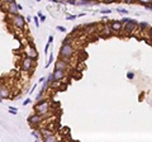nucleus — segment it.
<instances>
[{"mask_svg": "<svg viewBox=\"0 0 152 142\" xmlns=\"http://www.w3.org/2000/svg\"><path fill=\"white\" fill-rule=\"evenodd\" d=\"M76 18H77V15H68V14H66V19H68V20H74Z\"/></svg>", "mask_w": 152, "mask_h": 142, "instance_id": "a878e982", "label": "nucleus"}, {"mask_svg": "<svg viewBox=\"0 0 152 142\" xmlns=\"http://www.w3.org/2000/svg\"><path fill=\"white\" fill-rule=\"evenodd\" d=\"M109 27H110V29H112L113 33H119L123 30V23L120 22V20H113Z\"/></svg>", "mask_w": 152, "mask_h": 142, "instance_id": "6e6552de", "label": "nucleus"}, {"mask_svg": "<svg viewBox=\"0 0 152 142\" xmlns=\"http://www.w3.org/2000/svg\"><path fill=\"white\" fill-rule=\"evenodd\" d=\"M10 96V89L6 85H0V98L8 99Z\"/></svg>", "mask_w": 152, "mask_h": 142, "instance_id": "9b49d317", "label": "nucleus"}, {"mask_svg": "<svg viewBox=\"0 0 152 142\" xmlns=\"http://www.w3.org/2000/svg\"><path fill=\"white\" fill-rule=\"evenodd\" d=\"M48 42H50V43L53 42V36H50V37H48Z\"/></svg>", "mask_w": 152, "mask_h": 142, "instance_id": "e433bc0d", "label": "nucleus"}, {"mask_svg": "<svg viewBox=\"0 0 152 142\" xmlns=\"http://www.w3.org/2000/svg\"><path fill=\"white\" fill-rule=\"evenodd\" d=\"M138 26H140V28L141 29H146V28H148V27H150V26H148V23L147 22H142V23H138Z\"/></svg>", "mask_w": 152, "mask_h": 142, "instance_id": "f3484780", "label": "nucleus"}, {"mask_svg": "<svg viewBox=\"0 0 152 142\" xmlns=\"http://www.w3.org/2000/svg\"><path fill=\"white\" fill-rule=\"evenodd\" d=\"M55 69H61V70H64V71L68 70V69H70L68 61L67 60H64V58H60V60L56 62V65H55Z\"/></svg>", "mask_w": 152, "mask_h": 142, "instance_id": "1a4fd4ad", "label": "nucleus"}, {"mask_svg": "<svg viewBox=\"0 0 152 142\" xmlns=\"http://www.w3.org/2000/svg\"><path fill=\"white\" fill-rule=\"evenodd\" d=\"M30 102H32V100H30V98H27L26 100H23V105H24V107H26V105H28Z\"/></svg>", "mask_w": 152, "mask_h": 142, "instance_id": "cd10ccee", "label": "nucleus"}, {"mask_svg": "<svg viewBox=\"0 0 152 142\" xmlns=\"http://www.w3.org/2000/svg\"><path fill=\"white\" fill-rule=\"evenodd\" d=\"M33 22H34V24H36L37 28H39V17H38V15L34 17V18H33Z\"/></svg>", "mask_w": 152, "mask_h": 142, "instance_id": "412c9836", "label": "nucleus"}, {"mask_svg": "<svg viewBox=\"0 0 152 142\" xmlns=\"http://www.w3.org/2000/svg\"><path fill=\"white\" fill-rule=\"evenodd\" d=\"M74 53H75V50L71 43H62V47L60 50V58H64V60L68 61L74 56Z\"/></svg>", "mask_w": 152, "mask_h": 142, "instance_id": "f03ea898", "label": "nucleus"}, {"mask_svg": "<svg viewBox=\"0 0 152 142\" xmlns=\"http://www.w3.org/2000/svg\"><path fill=\"white\" fill-rule=\"evenodd\" d=\"M50 1L51 3H55V4H60V3H61L60 0H50ZM61 4H62V3H61Z\"/></svg>", "mask_w": 152, "mask_h": 142, "instance_id": "c9c22d12", "label": "nucleus"}, {"mask_svg": "<svg viewBox=\"0 0 152 142\" xmlns=\"http://www.w3.org/2000/svg\"><path fill=\"white\" fill-rule=\"evenodd\" d=\"M30 134H32V137L37 138V140H39V141H42V134H41V131H32Z\"/></svg>", "mask_w": 152, "mask_h": 142, "instance_id": "4468645a", "label": "nucleus"}, {"mask_svg": "<svg viewBox=\"0 0 152 142\" xmlns=\"http://www.w3.org/2000/svg\"><path fill=\"white\" fill-rule=\"evenodd\" d=\"M134 72L133 71H129V72H127V79H128V80H133L134 79Z\"/></svg>", "mask_w": 152, "mask_h": 142, "instance_id": "6ab92c4d", "label": "nucleus"}, {"mask_svg": "<svg viewBox=\"0 0 152 142\" xmlns=\"http://www.w3.org/2000/svg\"><path fill=\"white\" fill-rule=\"evenodd\" d=\"M13 24H14L17 28L23 30L24 28H26V18H24L23 15H20L19 13L18 14H14L13 15Z\"/></svg>", "mask_w": 152, "mask_h": 142, "instance_id": "7ed1b4c3", "label": "nucleus"}, {"mask_svg": "<svg viewBox=\"0 0 152 142\" xmlns=\"http://www.w3.org/2000/svg\"><path fill=\"white\" fill-rule=\"evenodd\" d=\"M50 109H51L50 103H48L47 99H44V98H41L39 100H37L36 105H34L36 113H39V114H42V116H46V114L50 112Z\"/></svg>", "mask_w": 152, "mask_h": 142, "instance_id": "f257e3e1", "label": "nucleus"}, {"mask_svg": "<svg viewBox=\"0 0 152 142\" xmlns=\"http://www.w3.org/2000/svg\"><path fill=\"white\" fill-rule=\"evenodd\" d=\"M9 113H10V114H14V116H17V113H18V109L14 108V107H9Z\"/></svg>", "mask_w": 152, "mask_h": 142, "instance_id": "aec40b11", "label": "nucleus"}, {"mask_svg": "<svg viewBox=\"0 0 152 142\" xmlns=\"http://www.w3.org/2000/svg\"><path fill=\"white\" fill-rule=\"evenodd\" d=\"M117 12L120 13V14H123V15H128V10L127 9H117Z\"/></svg>", "mask_w": 152, "mask_h": 142, "instance_id": "4be33fe9", "label": "nucleus"}, {"mask_svg": "<svg viewBox=\"0 0 152 142\" xmlns=\"http://www.w3.org/2000/svg\"><path fill=\"white\" fill-rule=\"evenodd\" d=\"M124 3H127V4H132V3H134V1H137V0H123Z\"/></svg>", "mask_w": 152, "mask_h": 142, "instance_id": "7c9ffc66", "label": "nucleus"}, {"mask_svg": "<svg viewBox=\"0 0 152 142\" xmlns=\"http://www.w3.org/2000/svg\"><path fill=\"white\" fill-rule=\"evenodd\" d=\"M32 19H33V18H32V17H29V15L26 18V20H27V22H32Z\"/></svg>", "mask_w": 152, "mask_h": 142, "instance_id": "4c0bfd02", "label": "nucleus"}, {"mask_svg": "<svg viewBox=\"0 0 152 142\" xmlns=\"http://www.w3.org/2000/svg\"><path fill=\"white\" fill-rule=\"evenodd\" d=\"M42 141H47V142H53V141H57V137L53 134H50V136H46L42 138Z\"/></svg>", "mask_w": 152, "mask_h": 142, "instance_id": "ddd939ff", "label": "nucleus"}, {"mask_svg": "<svg viewBox=\"0 0 152 142\" xmlns=\"http://www.w3.org/2000/svg\"><path fill=\"white\" fill-rule=\"evenodd\" d=\"M1 102H3V99H1V98H0V103H1Z\"/></svg>", "mask_w": 152, "mask_h": 142, "instance_id": "a18cd8bd", "label": "nucleus"}, {"mask_svg": "<svg viewBox=\"0 0 152 142\" xmlns=\"http://www.w3.org/2000/svg\"><path fill=\"white\" fill-rule=\"evenodd\" d=\"M39 20H41V22H46V17H44L43 14L39 15Z\"/></svg>", "mask_w": 152, "mask_h": 142, "instance_id": "2f4dec72", "label": "nucleus"}, {"mask_svg": "<svg viewBox=\"0 0 152 142\" xmlns=\"http://www.w3.org/2000/svg\"><path fill=\"white\" fill-rule=\"evenodd\" d=\"M33 58L32 57H29V56H26V57H23V60H22V70L23 71H30V69H32L33 66Z\"/></svg>", "mask_w": 152, "mask_h": 142, "instance_id": "423d86ee", "label": "nucleus"}, {"mask_svg": "<svg viewBox=\"0 0 152 142\" xmlns=\"http://www.w3.org/2000/svg\"><path fill=\"white\" fill-rule=\"evenodd\" d=\"M43 117L44 116H42V114H39V113H34L30 117H28V123L34 128L43 121Z\"/></svg>", "mask_w": 152, "mask_h": 142, "instance_id": "39448f33", "label": "nucleus"}, {"mask_svg": "<svg viewBox=\"0 0 152 142\" xmlns=\"http://www.w3.org/2000/svg\"><path fill=\"white\" fill-rule=\"evenodd\" d=\"M62 43H71V38H65V41Z\"/></svg>", "mask_w": 152, "mask_h": 142, "instance_id": "473e14b6", "label": "nucleus"}, {"mask_svg": "<svg viewBox=\"0 0 152 142\" xmlns=\"http://www.w3.org/2000/svg\"><path fill=\"white\" fill-rule=\"evenodd\" d=\"M102 14H110L112 13V9H104V10H100Z\"/></svg>", "mask_w": 152, "mask_h": 142, "instance_id": "5701e85b", "label": "nucleus"}, {"mask_svg": "<svg viewBox=\"0 0 152 142\" xmlns=\"http://www.w3.org/2000/svg\"><path fill=\"white\" fill-rule=\"evenodd\" d=\"M137 27H138V22H137V20H136V19H131L129 22L124 23V26H123V32L126 33V34H131L134 29H137Z\"/></svg>", "mask_w": 152, "mask_h": 142, "instance_id": "20e7f679", "label": "nucleus"}, {"mask_svg": "<svg viewBox=\"0 0 152 142\" xmlns=\"http://www.w3.org/2000/svg\"><path fill=\"white\" fill-rule=\"evenodd\" d=\"M36 88H37V84H34V85H33V88H32V90H29V94H32L34 90H36Z\"/></svg>", "mask_w": 152, "mask_h": 142, "instance_id": "f704fd0d", "label": "nucleus"}, {"mask_svg": "<svg viewBox=\"0 0 152 142\" xmlns=\"http://www.w3.org/2000/svg\"><path fill=\"white\" fill-rule=\"evenodd\" d=\"M85 15V13H80V14H77V18H79V17H84Z\"/></svg>", "mask_w": 152, "mask_h": 142, "instance_id": "79ce46f5", "label": "nucleus"}, {"mask_svg": "<svg viewBox=\"0 0 152 142\" xmlns=\"http://www.w3.org/2000/svg\"><path fill=\"white\" fill-rule=\"evenodd\" d=\"M43 81H44V78H41V79H39V80H38V82H39V84H42V82H43Z\"/></svg>", "mask_w": 152, "mask_h": 142, "instance_id": "58836bf2", "label": "nucleus"}, {"mask_svg": "<svg viewBox=\"0 0 152 142\" xmlns=\"http://www.w3.org/2000/svg\"><path fill=\"white\" fill-rule=\"evenodd\" d=\"M41 134H42V138H43L46 136H50V134H53V131L47 130V128H43V130H41Z\"/></svg>", "mask_w": 152, "mask_h": 142, "instance_id": "2eb2a0df", "label": "nucleus"}, {"mask_svg": "<svg viewBox=\"0 0 152 142\" xmlns=\"http://www.w3.org/2000/svg\"><path fill=\"white\" fill-rule=\"evenodd\" d=\"M129 20H131V18H128V17H126V18H123L122 20H120V22H122V23L124 24V23H127V22H129Z\"/></svg>", "mask_w": 152, "mask_h": 142, "instance_id": "c85d7f7f", "label": "nucleus"}, {"mask_svg": "<svg viewBox=\"0 0 152 142\" xmlns=\"http://www.w3.org/2000/svg\"><path fill=\"white\" fill-rule=\"evenodd\" d=\"M52 76H53V81H62L65 79V76H66V71L61 70V69H55Z\"/></svg>", "mask_w": 152, "mask_h": 142, "instance_id": "0eeeda50", "label": "nucleus"}, {"mask_svg": "<svg viewBox=\"0 0 152 142\" xmlns=\"http://www.w3.org/2000/svg\"><path fill=\"white\" fill-rule=\"evenodd\" d=\"M140 4L142 5H147V4H152V0H137Z\"/></svg>", "mask_w": 152, "mask_h": 142, "instance_id": "a211bd4d", "label": "nucleus"}, {"mask_svg": "<svg viewBox=\"0 0 152 142\" xmlns=\"http://www.w3.org/2000/svg\"><path fill=\"white\" fill-rule=\"evenodd\" d=\"M150 38H151V39H152V27H151V28H150Z\"/></svg>", "mask_w": 152, "mask_h": 142, "instance_id": "ea45409f", "label": "nucleus"}, {"mask_svg": "<svg viewBox=\"0 0 152 142\" xmlns=\"http://www.w3.org/2000/svg\"><path fill=\"white\" fill-rule=\"evenodd\" d=\"M60 1H61V3H64V1H66V0H60Z\"/></svg>", "mask_w": 152, "mask_h": 142, "instance_id": "c03bdc74", "label": "nucleus"}, {"mask_svg": "<svg viewBox=\"0 0 152 142\" xmlns=\"http://www.w3.org/2000/svg\"><path fill=\"white\" fill-rule=\"evenodd\" d=\"M50 46H51V43H50V42H47V44L44 46V55H47V53H48V48H50Z\"/></svg>", "mask_w": 152, "mask_h": 142, "instance_id": "bb28decb", "label": "nucleus"}, {"mask_svg": "<svg viewBox=\"0 0 152 142\" xmlns=\"http://www.w3.org/2000/svg\"><path fill=\"white\" fill-rule=\"evenodd\" d=\"M36 1H37V3H39V1H42V0H36Z\"/></svg>", "mask_w": 152, "mask_h": 142, "instance_id": "37998d69", "label": "nucleus"}, {"mask_svg": "<svg viewBox=\"0 0 152 142\" xmlns=\"http://www.w3.org/2000/svg\"><path fill=\"white\" fill-rule=\"evenodd\" d=\"M56 29H58V30H60V32H62V33L66 32V28H65V27H62V26H57Z\"/></svg>", "mask_w": 152, "mask_h": 142, "instance_id": "b1692460", "label": "nucleus"}, {"mask_svg": "<svg viewBox=\"0 0 152 142\" xmlns=\"http://www.w3.org/2000/svg\"><path fill=\"white\" fill-rule=\"evenodd\" d=\"M53 62V53H50V57H48V61H47V64L44 65V69H48L50 67V65Z\"/></svg>", "mask_w": 152, "mask_h": 142, "instance_id": "dca6fc26", "label": "nucleus"}, {"mask_svg": "<svg viewBox=\"0 0 152 142\" xmlns=\"http://www.w3.org/2000/svg\"><path fill=\"white\" fill-rule=\"evenodd\" d=\"M6 12H8V14H10V15L18 14V13H19V9H18V4H17V1L8 4V10H6Z\"/></svg>", "mask_w": 152, "mask_h": 142, "instance_id": "9d476101", "label": "nucleus"}, {"mask_svg": "<svg viewBox=\"0 0 152 142\" xmlns=\"http://www.w3.org/2000/svg\"><path fill=\"white\" fill-rule=\"evenodd\" d=\"M18 9H19V12H20V10H23V6L20 5V4H18Z\"/></svg>", "mask_w": 152, "mask_h": 142, "instance_id": "a19ab883", "label": "nucleus"}, {"mask_svg": "<svg viewBox=\"0 0 152 142\" xmlns=\"http://www.w3.org/2000/svg\"><path fill=\"white\" fill-rule=\"evenodd\" d=\"M66 4L75 5V4H76V0H66V1H65V5H66Z\"/></svg>", "mask_w": 152, "mask_h": 142, "instance_id": "393cba45", "label": "nucleus"}, {"mask_svg": "<svg viewBox=\"0 0 152 142\" xmlns=\"http://www.w3.org/2000/svg\"><path fill=\"white\" fill-rule=\"evenodd\" d=\"M103 1H104L105 4H112V3H114V1H117V0H103Z\"/></svg>", "mask_w": 152, "mask_h": 142, "instance_id": "c756f323", "label": "nucleus"}, {"mask_svg": "<svg viewBox=\"0 0 152 142\" xmlns=\"http://www.w3.org/2000/svg\"><path fill=\"white\" fill-rule=\"evenodd\" d=\"M27 56H29V57H32L33 60H37V50H36V47H32L30 46L29 48H28V55Z\"/></svg>", "mask_w": 152, "mask_h": 142, "instance_id": "f8f14e48", "label": "nucleus"}, {"mask_svg": "<svg viewBox=\"0 0 152 142\" xmlns=\"http://www.w3.org/2000/svg\"><path fill=\"white\" fill-rule=\"evenodd\" d=\"M4 3H6V4H10V3H14V1H17V0H3Z\"/></svg>", "mask_w": 152, "mask_h": 142, "instance_id": "72a5a7b5", "label": "nucleus"}]
</instances>
